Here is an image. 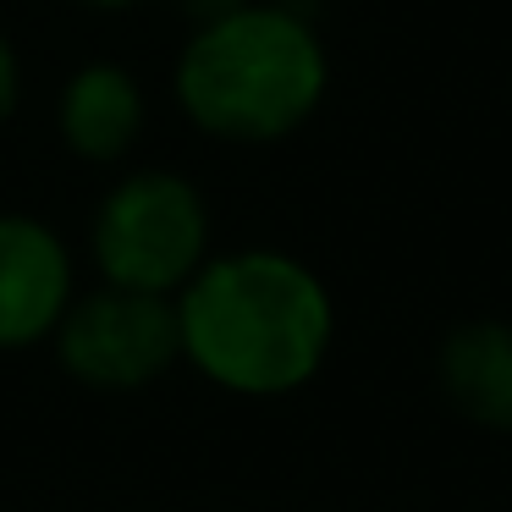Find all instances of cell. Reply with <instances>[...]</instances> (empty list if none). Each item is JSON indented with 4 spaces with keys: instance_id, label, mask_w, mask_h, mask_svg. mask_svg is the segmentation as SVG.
<instances>
[{
    "instance_id": "cell-1",
    "label": "cell",
    "mask_w": 512,
    "mask_h": 512,
    "mask_svg": "<svg viewBox=\"0 0 512 512\" xmlns=\"http://www.w3.org/2000/svg\"><path fill=\"white\" fill-rule=\"evenodd\" d=\"M182 358L232 397H292L336 336L325 281L281 248L210 254L177 292Z\"/></svg>"
},
{
    "instance_id": "cell-2",
    "label": "cell",
    "mask_w": 512,
    "mask_h": 512,
    "mask_svg": "<svg viewBox=\"0 0 512 512\" xmlns=\"http://www.w3.org/2000/svg\"><path fill=\"white\" fill-rule=\"evenodd\" d=\"M331 89V61L314 23L276 0L193 28L177 56V100L199 133L221 144H281Z\"/></svg>"
},
{
    "instance_id": "cell-3",
    "label": "cell",
    "mask_w": 512,
    "mask_h": 512,
    "mask_svg": "<svg viewBox=\"0 0 512 512\" xmlns=\"http://www.w3.org/2000/svg\"><path fill=\"white\" fill-rule=\"evenodd\" d=\"M89 248L105 287L177 298L210 259L204 193L177 171H133L100 199Z\"/></svg>"
},
{
    "instance_id": "cell-4",
    "label": "cell",
    "mask_w": 512,
    "mask_h": 512,
    "mask_svg": "<svg viewBox=\"0 0 512 512\" xmlns=\"http://www.w3.org/2000/svg\"><path fill=\"white\" fill-rule=\"evenodd\" d=\"M56 358L89 391H144L182 358L177 298L127 287H94L67 303L56 325Z\"/></svg>"
},
{
    "instance_id": "cell-5",
    "label": "cell",
    "mask_w": 512,
    "mask_h": 512,
    "mask_svg": "<svg viewBox=\"0 0 512 512\" xmlns=\"http://www.w3.org/2000/svg\"><path fill=\"white\" fill-rule=\"evenodd\" d=\"M72 287V254L34 215H0V353L56 336Z\"/></svg>"
},
{
    "instance_id": "cell-6",
    "label": "cell",
    "mask_w": 512,
    "mask_h": 512,
    "mask_svg": "<svg viewBox=\"0 0 512 512\" xmlns=\"http://www.w3.org/2000/svg\"><path fill=\"white\" fill-rule=\"evenodd\" d=\"M435 380L479 430L512 435V320H463L441 336Z\"/></svg>"
},
{
    "instance_id": "cell-7",
    "label": "cell",
    "mask_w": 512,
    "mask_h": 512,
    "mask_svg": "<svg viewBox=\"0 0 512 512\" xmlns=\"http://www.w3.org/2000/svg\"><path fill=\"white\" fill-rule=\"evenodd\" d=\"M61 122V144L89 166H111L144 133V89L127 67L116 61H89L67 78L56 105Z\"/></svg>"
},
{
    "instance_id": "cell-8",
    "label": "cell",
    "mask_w": 512,
    "mask_h": 512,
    "mask_svg": "<svg viewBox=\"0 0 512 512\" xmlns=\"http://www.w3.org/2000/svg\"><path fill=\"white\" fill-rule=\"evenodd\" d=\"M17 94H23V67H17V50L12 39L0 34V122L17 111Z\"/></svg>"
},
{
    "instance_id": "cell-9",
    "label": "cell",
    "mask_w": 512,
    "mask_h": 512,
    "mask_svg": "<svg viewBox=\"0 0 512 512\" xmlns=\"http://www.w3.org/2000/svg\"><path fill=\"white\" fill-rule=\"evenodd\" d=\"M237 6H248V0H182V12L193 17V28H204V23H215V17L237 12Z\"/></svg>"
},
{
    "instance_id": "cell-10",
    "label": "cell",
    "mask_w": 512,
    "mask_h": 512,
    "mask_svg": "<svg viewBox=\"0 0 512 512\" xmlns=\"http://www.w3.org/2000/svg\"><path fill=\"white\" fill-rule=\"evenodd\" d=\"M78 6H94V12H122V6H138V0H78Z\"/></svg>"
}]
</instances>
